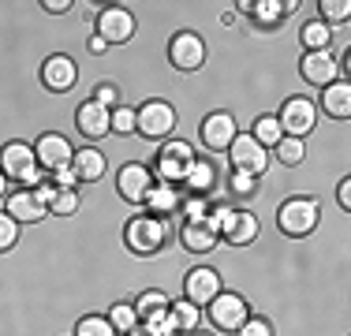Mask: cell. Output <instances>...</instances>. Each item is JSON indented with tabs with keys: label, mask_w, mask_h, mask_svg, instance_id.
Masks as SVG:
<instances>
[{
	"label": "cell",
	"mask_w": 351,
	"mask_h": 336,
	"mask_svg": "<svg viewBox=\"0 0 351 336\" xmlns=\"http://www.w3.org/2000/svg\"><path fill=\"white\" fill-rule=\"evenodd\" d=\"M75 123H79V131L86 139H101V134H108V108H101L97 101H86L75 112Z\"/></svg>",
	"instance_id": "cell-18"
},
{
	"label": "cell",
	"mask_w": 351,
	"mask_h": 336,
	"mask_svg": "<svg viewBox=\"0 0 351 336\" xmlns=\"http://www.w3.org/2000/svg\"><path fill=\"white\" fill-rule=\"evenodd\" d=\"M8 217H15L19 224H34V221H45L49 209L38 202L34 191H15V195H8Z\"/></svg>",
	"instance_id": "cell-17"
},
{
	"label": "cell",
	"mask_w": 351,
	"mask_h": 336,
	"mask_svg": "<svg viewBox=\"0 0 351 336\" xmlns=\"http://www.w3.org/2000/svg\"><path fill=\"white\" fill-rule=\"evenodd\" d=\"M165 235H169L165 232V221L161 217H149V213L131 217L128 228H123V239H128V247L135 250V254H154V250H161Z\"/></svg>",
	"instance_id": "cell-2"
},
{
	"label": "cell",
	"mask_w": 351,
	"mask_h": 336,
	"mask_svg": "<svg viewBox=\"0 0 351 336\" xmlns=\"http://www.w3.org/2000/svg\"><path fill=\"white\" fill-rule=\"evenodd\" d=\"M250 15H254L262 27H273V23L284 19V4H280V0H258V4L250 8Z\"/></svg>",
	"instance_id": "cell-32"
},
{
	"label": "cell",
	"mask_w": 351,
	"mask_h": 336,
	"mask_svg": "<svg viewBox=\"0 0 351 336\" xmlns=\"http://www.w3.org/2000/svg\"><path fill=\"white\" fill-rule=\"evenodd\" d=\"M94 101L101 108H108V112H112L116 105H120V90L112 86V82H101V86H97V94H94Z\"/></svg>",
	"instance_id": "cell-42"
},
{
	"label": "cell",
	"mask_w": 351,
	"mask_h": 336,
	"mask_svg": "<svg viewBox=\"0 0 351 336\" xmlns=\"http://www.w3.org/2000/svg\"><path fill=\"white\" fill-rule=\"evenodd\" d=\"M75 336H116V329L108 325V317L90 314V317H82V322L75 325Z\"/></svg>",
	"instance_id": "cell-34"
},
{
	"label": "cell",
	"mask_w": 351,
	"mask_h": 336,
	"mask_svg": "<svg viewBox=\"0 0 351 336\" xmlns=\"http://www.w3.org/2000/svg\"><path fill=\"white\" fill-rule=\"evenodd\" d=\"M53 187L56 191H75V187H79V172H75L71 165L56 168V172H53Z\"/></svg>",
	"instance_id": "cell-40"
},
{
	"label": "cell",
	"mask_w": 351,
	"mask_h": 336,
	"mask_svg": "<svg viewBox=\"0 0 351 336\" xmlns=\"http://www.w3.org/2000/svg\"><path fill=\"white\" fill-rule=\"evenodd\" d=\"M75 209H79V195L75 191H56V198L49 202V213H56V217H71Z\"/></svg>",
	"instance_id": "cell-38"
},
{
	"label": "cell",
	"mask_w": 351,
	"mask_h": 336,
	"mask_svg": "<svg viewBox=\"0 0 351 336\" xmlns=\"http://www.w3.org/2000/svg\"><path fill=\"white\" fill-rule=\"evenodd\" d=\"M135 116H138L135 131H142L146 139H165V134L176 128V108L169 101H146Z\"/></svg>",
	"instance_id": "cell-6"
},
{
	"label": "cell",
	"mask_w": 351,
	"mask_h": 336,
	"mask_svg": "<svg viewBox=\"0 0 351 336\" xmlns=\"http://www.w3.org/2000/svg\"><path fill=\"white\" fill-rule=\"evenodd\" d=\"M146 206H149V217H165L180 206V195H176L172 183H154V187L146 191Z\"/></svg>",
	"instance_id": "cell-21"
},
{
	"label": "cell",
	"mask_w": 351,
	"mask_h": 336,
	"mask_svg": "<svg viewBox=\"0 0 351 336\" xmlns=\"http://www.w3.org/2000/svg\"><path fill=\"white\" fill-rule=\"evenodd\" d=\"M34 195H38V202H41V206L49 209V202L56 198V187H53V183H38V187H34Z\"/></svg>",
	"instance_id": "cell-44"
},
{
	"label": "cell",
	"mask_w": 351,
	"mask_h": 336,
	"mask_svg": "<svg viewBox=\"0 0 351 336\" xmlns=\"http://www.w3.org/2000/svg\"><path fill=\"white\" fill-rule=\"evenodd\" d=\"M195 336H210V333H195Z\"/></svg>",
	"instance_id": "cell-50"
},
{
	"label": "cell",
	"mask_w": 351,
	"mask_h": 336,
	"mask_svg": "<svg viewBox=\"0 0 351 336\" xmlns=\"http://www.w3.org/2000/svg\"><path fill=\"white\" fill-rule=\"evenodd\" d=\"M239 336H273V325L265 322V317H247L243 325L236 329Z\"/></svg>",
	"instance_id": "cell-41"
},
{
	"label": "cell",
	"mask_w": 351,
	"mask_h": 336,
	"mask_svg": "<svg viewBox=\"0 0 351 336\" xmlns=\"http://www.w3.org/2000/svg\"><path fill=\"white\" fill-rule=\"evenodd\" d=\"M273 149H277V157H280L284 165H291V168H295V165H303V157H306L303 139H280Z\"/></svg>",
	"instance_id": "cell-31"
},
{
	"label": "cell",
	"mask_w": 351,
	"mask_h": 336,
	"mask_svg": "<svg viewBox=\"0 0 351 336\" xmlns=\"http://www.w3.org/2000/svg\"><path fill=\"white\" fill-rule=\"evenodd\" d=\"M232 157V172H250V176H262L269 168V149H262L250 134H236L228 146Z\"/></svg>",
	"instance_id": "cell-4"
},
{
	"label": "cell",
	"mask_w": 351,
	"mask_h": 336,
	"mask_svg": "<svg viewBox=\"0 0 351 336\" xmlns=\"http://www.w3.org/2000/svg\"><path fill=\"white\" fill-rule=\"evenodd\" d=\"M97 38H105L108 45H123L135 38V15L128 8H105L97 15Z\"/></svg>",
	"instance_id": "cell-9"
},
{
	"label": "cell",
	"mask_w": 351,
	"mask_h": 336,
	"mask_svg": "<svg viewBox=\"0 0 351 336\" xmlns=\"http://www.w3.org/2000/svg\"><path fill=\"white\" fill-rule=\"evenodd\" d=\"M224 239L232 243V247H247V243L258 239V217L250 213V209H236V221H232V228L224 232Z\"/></svg>",
	"instance_id": "cell-20"
},
{
	"label": "cell",
	"mask_w": 351,
	"mask_h": 336,
	"mask_svg": "<svg viewBox=\"0 0 351 336\" xmlns=\"http://www.w3.org/2000/svg\"><path fill=\"white\" fill-rule=\"evenodd\" d=\"M71 168L79 172V183L82 180H101L105 176V154H97V149H79V154L71 157Z\"/></svg>",
	"instance_id": "cell-22"
},
{
	"label": "cell",
	"mask_w": 351,
	"mask_h": 336,
	"mask_svg": "<svg viewBox=\"0 0 351 336\" xmlns=\"http://www.w3.org/2000/svg\"><path fill=\"white\" fill-rule=\"evenodd\" d=\"M217 239L221 235H213L206 224H183V247L195 250V254H206V250L217 247Z\"/></svg>",
	"instance_id": "cell-24"
},
{
	"label": "cell",
	"mask_w": 351,
	"mask_h": 336,
	"mask_svg": "<svg viewBox=\"0 0 351 336\" xmlns=\"http://www.w3.org/2000/svg\"><path fill=\"white\" fill-rule=\"evenodd\" d=\"M172 302H169V296L165 291H142V296L135 299V310H138V317H146V314H154V310H169Z\"/></svg>",
	"instance_id": "cell-33"
},
{
	"label": "cell",
	"mask_w": 351,
	"mask_h": 336,
	"mask_svg": "<svg viewBox=\"0 0 351 336\" xmlns=\"http://www.w3.org/2000/svg\"><path fill=\"white\" fill-rule=\"evenodd\" d=\"M351 15V4L348 0H322V23L332 27V23H344Z\"/></svg>",
	"instance_id": "cell-36"
},
{
	"label": "cell",
	"mask_w": 351,
	"mask_h": 336,
	"mask_svg": "<svg viewBox=\"0 0 351 336\" xmlns=\"http://www.w3.org/2000/svg\"><path fill=\"white\" fill-rule=\"evenodd\" d=\"M169 314H172V322H176V329H180V333H195L198 325H202V307H195L191 299L172 302Z\"/></svg>",
	"instance_id": "cell-23"
},
{
	"label": "cell",
	"mask_w": 351,
	"mask_h": 336,
	"mask_svg": "<svg viewBox=\"0 0 351 336\" xmlns=\"http://www.w3.org/2000/svg\"><path fill=\"white\" fill-rule=\"evenodd\" d=\"M232 221H236V209L232 206H210V213H206V228H210L213 235H224L232 228Z\"/></svg>",
	"instance_id": "cell-30"
},
{
	"label": "cell",
	"mask_w": 351,
	"mask_h": 336,
	"mask_svg": "<svg viewBox=\"0 0 351 336\" xmlns=\"http://www.w3.org/2000/svg\"><path fill=\"white\" fill-rule=\"evenodd\" d=\"M254 180H258V176H250V172H232L228 187L236 191V195H250V191H254Z\"/></svg>",
	"instance_id": "cell-43"
},
{
	"label": "cell",
	"mask_w": 351,
	"mask_h": 336,
	"mask_svg": "<svg viewBox=\"0 0 351 336\" xmlns=\"http://www.w3.org/2000/svg\"><path fill=\"white\" fill-rule=\"evenodd\" d=\"M250 317V307L243 302V296H232V291H221L213 302H210V322L217 329H232L236 333L239 325H243Z\"/></svg>",
	"instance_id": "cell-8"
},
{
	"label": "cell",
	"mask_w": 351,
	"mask_h": 336,
	"mask_svg": "<svg viewBox=\"0 0 351 336\" xmlns=\"http://www.w3.org/2000/svg\"><path fill=\"white\" fill-rule=\"evenodd\" d=\"M15 239H19V221L8 213H0V250H12Z\"/></svg>",
	"instance_id": "cell-39"
},
{
	"label": "cell",
	"mask_w": 351,
	"mask_h": 336,
	"mask_svg": "<svg viewBox=\"0 0 351 336\" xmlns=\"http://www.w3.org/2000/svg\"><path fill=\"white\" fill-rule=\"evenodd\" d=\"M322 108L329 116H337V120H348V116H351V86H348L344 79H337V82H329V86H325Z\"/></svg>",
	"instance_id": "cell-19"
},
{
	"label": "cell",
	"mask_w": 351,
	"mask_h": 336,
	"mask_svg": "<svg viewBox=\"0 0 351 336\" xmlns=\"http://www.w3.org/2000/svg\"><path fill=\"white\" fill-rule=\"evenodd\" d=\"M108 325L116 329V336H128L138 329V310L135 302H116L112 310H108Z\"/></svg>",
	"instance_id": "cell-25"
},
{
	"label": "cell",
	"mask_w": 351,
	"mask_h": 336,
	"mask_svg": "<svg viewBox=\"0 0 351 336\" xmlns=\"http://www.w3.org/2000/svg\"><path fill=\"white\" fill-rule=\"evenodd\" d=\"M135 108H128V105H116L112 112H108V131H120V134H128V131H135Z\"/></svg>",
	"instance_id": "cell-35"
},
{
	"label": "cell",
	"mask_w": 351,
	"mask_h": 336,
	"mask_svg": "<svg viewBox=\"0 0 351 336\" xmlns=\"http://www.w3.org/2000/svg\"><path fill=\"white\" fill-rule=\"evenodd\" d=\"M183 187H191L195 195H206V187H213V165L202 161V157H195V165L183 176Z\"/></svg>",
	"instance_id": "cell-26"
},
{
	"label": "cell",
	"mask_w": 351,
	"mask_h": 336,
	"mask_svg": "<svg viewBox=\"0 0 351 336\" xmlns=\"http://www.w3.org/2000/svg\"><path fill=\"white\" fill-rule=\"evenodd\" d=\"M105 49H108V41H105V38H90V53H94V56H101Z\"/></svg>",
	"instance_id": "cell-47"
},
{
	"label": "cell",
	"mask_w": 351,
	"mask_h": 336,
	"mask_svg": "<svg viewBox=\"0 0 351 336\" xmlns=\"http://www.w3.org/2000/svg\"><path fill=\"white\" fill-rule=\"evenodd\" d=\"M317 202L299 195V198H288L284 206L277 209V224L284 235H291V239H299V235H311L317 228Z\"/></svg>",
	"instance_id": "cell-1"
},
{
	"label": "cell",
	"mask_w": 351,
	"mask_h": 336,
	"mask_svg": "<svg viewBox=\"0 0 351 336\" xmlns=\"http://www.w3.org/2000/svg\"><path fill=\"white\" fill-rule=\"evenodd\" d=\"M41 8H45V12H53V15H64L71 8V0H41Z\"/></svg>",
	"instance_id": "cell-45"
},
{
	"label": "cell",
	"mask_w": 351,
	"mask_h": 336,
	"mask_svg": "<svg viewBox=\"0 0 351 336\" xmlns=\"http://www.w3.org/2000/svg\"><path fill=\"white\" fill-rule=\"evenodd\" d=\"M236 134H239V128H236V120H232L228 112H213V116L202 120V142L210 149H228Z\"/></svg>",
	"instance_id": "cell-15"
},
{
	"label": "cell",
	"mask_w": 351,
	"mask_h": 336,
	"mask_svg": "<svg viewBox=\"0 0 351 336\" xmlns=\"http://www.w3.org/2000/svg\"><path fill=\"white\" fill-rule=\"evenodd\" d=\"M128 336H146V333H142V329H135V333H128Z\"/></svg>",
	"instance_id": "cell-49"
},
{
	"label": "cell",
	"mask_w": 351,
	"mask_h": 336,
	"mask_svg": "<svg viewBox=\"0 0 351 336\" xmlns=\"http://www.w3.org/2000/svg\"><path fill=\"white\" fill-rule=\"evenodd\" d=\"M30 168H38V157L27 142H8V146L0 149V172H4L8 180H23Z\"/></svg>",
	"instance_id": "cell-13"
},
{
	"label": "cell",
	"mask_w": 351,
	"mask_h": 336,
	"mask_svg": "<svg viewBox=\"0 0 351 336\" xmlns=\"http://www.w3.org/2000/svg\"><path fill=\"white\" fill-rule=\"evenodd\" d=\"M154 187V172L146 165H123L116 176V191L128 202H146V191Z\"/></svg>",
	"instance_id": "cell-12"
},
{
	"label": "cell",
	"mask_w": 351,
	"mask_h": 336,
	"mask_svg": "<svg viewBox=\"0 0 351 336\" xmlns=\"http://www.w3.org/2000/svg\"><path fill=\"white\" fill-rule=\"evenodd\" d=\"M221 273L210 265H198V269H191L187 273V299L195 302V307H210V302L221 296Z\"/></svg>",
	"instance_id": "cell-10"
},
{
	"label": "cell",
	"mask_w": 351,
	"mask_h": 336,
	"mask_svg": "<svg viewBox=\"0 0 351 336\" xmlns=\"http://www.w3.org/2000/svg\"><path fill=\"white\" fill-rule=\"evenodd\" d=\"M138 325H142V333H146V336H176V333H180L169 310H154V314L138 317Z\"/></svg>",
	"instance_id": "cell-28"
},
{
	"label": "cell",
	"mask_w": 351,
	"mask_h": 336,
	"mask_svg": "<svg viewBox=\"0 0 351 336\" xmlns=\"http://www.w3.org/2000/svg\"><path fill=\"white\" fill-rule=\"evenodd\" d=\"M337 198H340V206H344V209H351V180H340Z\"/></svg>",
	"instance_id": "cell-46"
},
{
	"label": "cell",
	"mask_w": 351,
	"mask_h": 336,
	"mask_svg": "<svg viewBox=\"0 0 351 336\" xmlns=\"http://www.w3.org/2000/svg\"><path fill=\"white\" fill-rule=\"evenodd\" d=\"M34 157H38V165L41 168H49V172H56V168H64V165H71V157H75V149H71V142L64 139V134H41V139L34 142Z\"/></svg>",
	"instance_id": "cell-11"
},
{
	"label": "cell",
	"mask_w": 351,
	"mask_h": 336,
	"mask_svg": "<svg viewBox=\"0 0 351 336\" xmlns=\"http://www.w3.org/2000/svg\"><path fill=\"white\" fill-rule=\"evenodd\" d=\"M195 165V146L183 139H172L161 146V154H157V176H161V183H183V176H187V168Z\"/></svg>",
	"instance_id": "cell-3"
},
{
	"label": "cell",
	"mask_w": 351,
	"mask_h": 336,
	"mask_svg": "<svg viewBox=\"0 0 351 336\" xmlns=\"http://www.w3.org/2000/svg\"><path fill=\"white\" fill-rule=\"evenodd\" d=\"M169 60H172V67H180V71H198L206 60V41L191 30H180L169 45Z\"/></svg>",
	"instance_id": "cell-7"
},
{
	"label": "cell",
	"mask_w": 351,
	"mask_h": 336,
	"mask_svg": "<svg viewBox=\"0 0 351 336\" xmlns=\"http://www.w3.org/2000/svg\"><path fill=\"white\" fill-rule=\"evenodd\" d=\"M4 195H8V176L0 172V198H4Z\"/></svg>",
	"instance_id": "cell-48"
},
{
	"label": "cell",
	"mask_w": 351,
	"mask_h": 336,
	"mask_svg": "<svg viewBox=\"0 0 351 336\" xmlns=\"http://www.w3.org/2000/svg\"><path fill=\"white\" fill-rule=\"evenodd\" d=\"M337 75H340V64L332 60V53L325 49V53H306L303 56V79L306 82H314V86H329V82H337Z\"/></svg>",
	"instance_id": "cell-16"
},
{
	"label": "cell",
	"mask_w": 351,
	"mask_h": 336,
	"mask_svg": "<svg viewBox=\"0 0 351 336\" xmlns=\"http://www.w3.org/2000/svg\"><path fill=\"white\" fill-rule=\"evenodd\" d=\"M314 120H317V112H314V105L306 97H288L284 108H280V116H277L284 139H303V134H311Z\"/></svg>",
	"instance_id": "cell-5"
},
{
	"label": "cell",
	"mask_w": 351,
	"mask_h": 336,
	"mask_svg": "<svg viewBox=\"0 0 351 336\" xmlns=\"http://www.w3.org/2000/svg\"><path fill=\"white\" fill-rule=\"evenodd\" d=\"M250 139H254L262 149L277 146V142L284 139V131H280L277 116H258V120H254V131H250Z\"/></svg>",
	"instance_id": "cell-27"
},
{
	"label": "cell",
	"mask_w": 351,
	"mask_h": 336,
	"mask_svg": "<svg viewBox=\"0 0 351 336\" xmlns=\"http://www.w3.org/2000/svg\"><path fill=\"white\" fill-rule=\"evenodd\" d=\"M75 79H79V67H75L71 56H49V60L41 64V82H45L49 90H56V94L71 90Z\"/></svg>",
	"instance_id": "cell-14"
},
{
	"label": "cell",
	"mask_w": 351,
	"mask_h": 336,
	"mask_svg": "<svg viewBox=\"0 0 351 336\" xmlns=\"http://www.w3.org/2000/svg\"><path fill=\"white\" fill-rule=\"evenodd\" d=\"M303 45L311 49V53H325V49L332 45V27H325L322 19L306 23V27H303Z\"/></svg>",
	"instance_id": "cell-29"
},
{
	"label": "cell",
	"mask_w": 351,
	"mask_h": 336,
	"mask_svg": "<svg viewBox=\"0 0 351 336\" xmlns=\"http://www.w3.org/2000/svg\"><path fill=\"white\" fill-rule=\"evenodd\" d=\"M206 213H210V202H206V195H191L187 202H183V217H187V224H202Z\"/></svg>",
	"instance_id": "cell-37"
}]
</instances>
